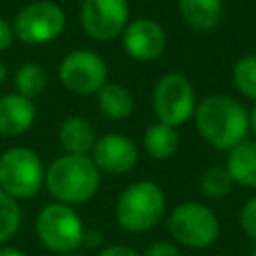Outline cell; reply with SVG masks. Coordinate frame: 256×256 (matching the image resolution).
Returning a JSON list of instances; mask_svg holds the SVG:
<instances>
[{"instance_id":"cell-1","label":"cell","mask_w":256,"mask_h":256,"mask_svg":"<svg viewBox=\"0 0 256 256\" xmlns=\"http://www.w3.org/2000/svg\"><path fill=\"white\" fill-rule=\"evenodd\" d=\"M194 120L202 138L218 150H232L246 140L250 130L246 108L224 94L206 96L196 106Z\"/></svg>"},{"instance_id":"cell-2","label":"cell","mask_w":256,"mask_h":256,"mask_svg":"<svg viewBox=\"0 0 256 256\" xmlns=\"http://www.w3.org/2000/svg\"><path fill=\"white\" fill-rule=\"evenodd\" d=\"M44 184L58 202L84 204L100 188V170L86 154H64L48 166Z\"/></svg>"},{"instance_id":"cell-3","label":"cell","mask_w":256,"mask_h":256,"mask_svg":"<svg viewBox=\"0 0 256 256\" xmlns=\"http://www.w3.org/2000/svg\"><path fill=\"white\" fill-rule=\"evenodd\" d=\"M166 196L156 182L138 180L128 184L116 202V220L128 232H148L164 216Z\"/></svg>"},{"instance_id":"cell-4","label":"cell","mask_w":256,"mask_h":256,"mask_svg":"<svg viewBox=\"0 0 256 256\" xmlns=\"http://www.w3.org/2000/svg\"><path fill=\"white\" fill-rule=\"evenodd\" d=\"M44 174L40 156L26 146H14L0 154V188L16 200L36 196L44 184Z\"/></svg>"},{"instance_id":"cell-5","label":"cell","mask_w":256,"mask_h":256,"mask_svg":"<svg viewBox=\"0 0 256 256\" xmlns=\"http://www.w3.org/2000/svg\"><path fill=\"white\" fill-rule=\"evenodd\" d=\"M36 234L44 248L56 254H68L80 248L84 226L74 208L62 202L46 204L36 216Z\"/></svg>"},{"instance_id":"cell-6","label":"cell","mask_w":256,"mask_h":256,"mask_svg":"<svg viewBox=\"0 0 256 256\" xmlns=\"http://www.w3.org/2000/svg\"><path fill=\"white\" fill-rule=\"evenodd\" d=\"M168 230L178 244L200 250L214 244L220 232V224L208 206L200 202H182L172 210Z\"/></svg>"},{"instance_id":"cell-7","label":"cell","mask_w":256,"mask_h":256,"mask_svg":"<svg viewBox=\"0 0 256 256\" xmlns=\"http://www.w3.org/2000/svg\"><path fill=\"white\" fill-rule=\"evenodd\" d=\"M152 106L158 122L176 128L184 124L196 110L194 88L188 82V78L182 74L176 72L164 74L154 86Z\"/></svg>"},{"instance_id":"cell-8","label":"cell","mask_w":256,"mask_h":256,"mask_svg":"<svg viewBox=\"0 0 256 256\" xmlns=\"http://www.w3.org/2000/svg\"><path fill=\"white\" fill-rule=\"evenodd\" d=\"M66 16L62 8L48 0H36L26 4L14 20L16 36L26 44H46L62 34Z\"/></svg>"},{"instance_id":"cell-9","label":"cell","mask_w":256,"mask_h":256,"mask_svg":"<svg viewBox=\"0 0 256 256\" xmlns=\"http://www.w3.org/2000/svg\"><path fill=\"white\" fill-rule=\"evenodd\" d=\"M58 78L70 92L94 94L106 84L108 66L96 52L72 50L60 62Z\"/></svg>"},{"instance_id":"cell-10","label":"cell","mask_w":256,"mask_h":256,"mask_svg":"<svg viewBox=\"0 0 256 256\" xmlns=\"http://www.w3.org/2000/svg\"><path fill=\"white\" fill-rule=\"evenodd\" d=\"M84 32L94 40H112L128 24L126 0H84L80 8Z\"/></svg>"},{"instance_id":"cell-11","label":"cell","mask_w":256,"mask_h":256,"mask_svg":"<svg viewBox=\"0 0 256 256\" xmlns=\"http://www.w3.org/2000/svg\"><path fill=\"white\" fill-rule=\"evenodd\" d=\"M124 50L138 62H152L164 54L166 32L152 18H138L124 28Z\"/></svg>"},{"instance_id":"cell-12","label":"cell","mask_w":256,"mask_h":256,"mask_svg":"<svg viewBox=\"0 0 256 256\" xmlns=\"http://www.w3.org/2000/svg\"><path fill=\"white\" fill-rule=\"evenodd\" d=\"M92 160L102 172L126 174L138 162V148L124 134H104L96 138V144L92 148Z\"/></svg>"},{"instance_id":"cell-13","label":"cell","mask_w":256,"mask_h":256,"mask_svg":"<svg viewBox=\"0 0 256 256\" xmlns=\"http://www.w3.org/2000/svg\"><path fill=\"white\" fill-rule=\"evenodd\" d=\"M36 106L30 98L20 94H4L0 96V136L14 138L34 124Z\"/></svg>"},{"instance_id":"cell-14","label":"cell","mask_w":256,"mask_h":256,"mask_svg":"<svg viewBox=\"0 0 256 256\" xmlns=\"http://www.w3.org/2000/svg\"><path fill=\"white\" fill-rule=\"evenodd\" d=\"M58 140L66 154H88L96 144V132L88 118L70 116L62 122Z\"/></svg>"},{"instance_id":"cell-15","label":"cell","mask_w":256,"mask_h":256,"mask_svg":"<svg viewBox=\"0 0 256 256\" xmlns=\"http://www.w3.org/2000/svg\"><path fill=\"white\" fill-rule=\"evenodd\" d=\"M226 172L232 182L248 188H256V140H244L228 150Z\"/></svg>"},{"instance_id":"cell-16","label":"cell","mask_w":256,"mask_h":256,"mask_svg":"<svg viewBox=\"0 0 256 256\" xmlns=\"http://www.w3.org/2000/svg\"><path fill=\"white\" fill-rule=\"evenodd\" d=\"M178 8L188 26L200 32L214 30L222 18V0H178Z\"/></svg>"},{"instance_id":"cell-17","label":"cell","mask_w":256,"mask_h":256,"mask_svg":"<svg viewBox=\"0 0 256 256\" xmlns=\"http://www.w3.org/2000/svg\"><path fill=\"white\" fill-rule=\"evenodd\" d=\"M98 106L106 118L112 120H124L132 114L134 110V100L132 94L116 82H106L98 90Z\"/></svg>"},{"instance_id":"cell-18","label":"cell","mask_w":256,"mask_h":256,"mask_svg":"<svg viewBox=\"0 0 256 256\" xmlns=\"http://www.w3.org/2000/svg\"><path fill=\"white\" fill-rule=\"evenodd\" d=\"M178 142L180 136L176 128L164 122H156L144 132V150L154 160H168L170 156H174L178 150Z\"/></svg>"},{"instance_id":"cell-19","label":"cell","mask_w":256,"mask_h":256,"mask_svg":"<svg viewBox=\"0 0 256 256\" xmlns=\"http://www.w3.org/2000/svg\"><path fill=\"white\" fill-rule=\"evenodd\" d=\"M46 82H48V76H46V70L36 64V62H26L18 68L16 76H14V88H16V94L24 96V98H30L34 100L36 96H40L46 88Z\"/></svg>"},{"instance_id":"cell-20","label":"cell","mask_w":256,"mask_h":256,"mask_svg":"<svg viewBox=\"0 0 256 256\" xmlns=\"http://www.w3.org/2000/svg\"><path fill=\"white\" fill-rule=\"evenodd\" d=\"M232 80L240 94L256 102V54H246L234 64Z\"/></svg>"},{"instance_id":"cell-21","label":"cell","mask_w":256,"mask_h":256,"mask_svg":"<svg viewBox=\"0 0 256 256\" xmlns=\"http://www.w3.org/2000/svg\"><path fill=\"white\" fill-rule=\"evenodd\" d=\"M20 206L16 198H12L8 192L0 188V244L8 242L20 228Z\"/></svg>"},{"instance_id":"cell-22","label":"cell","mask_w":256,"mask_h":256,"mask_svg":"<svg viewBox=\"0 0 256 256\" xmlns=\"http://www.w3.org/2000/svg\"><path fill=\"white\" fill-rule=\"evenodd\" d=\"M232 178L226 168H210L200 178V190L208 198H224L232 188Z\"/></svg>"},{"instance_id":"cell-23","label":"cell","mask_w":256,"mask_h":256,"mask_svg":"<svg viewBox=\"0 0 256 256\" xmlns=\"http://www.w3.org/2000/svg\"><path fill=\"white\" fill-rule=\"evenodd\" d=\"M240 228L246 236L256 240V198H250L240 210Z\"/></svg>"},{"instance_id":"cell-24","label":"cell","mask_w":256,"mask_h":256,"mask_svg":"<svg viewBox=\"0 0 256 256\" xmlns=\"http://www.w3.org/2000/svg\"><path fill=\"white\" fill-rule=\"evenodd\" d=\"M142 256H180V250L176 248V244L168 240H160V242L150 244Z\"/></svg>"},{"instance_id":"cell-25","label":"cell","mask_w":256,"mask_h":256,"mask_svg":"<svg viewBox=\"0 0 256 256\" xmlns=\"http://www.w3.org/2000/svg\"><path fill=\"white\" fill-rule=\"evenodd\" d=\"M98 256H142V254H138L134 248L124 246V244H112V246L100 250Z\"/></svg>"},{"instance_id":"cell-26","label":"cell","mask_w":256,"mask_h":256,"mask_svg":"<svg viewBox=\"0 0 256 256\" xmlns=\"http://www.w3.org/2000/svg\"><path fill=\"white\" fill-rule=\"evenodd\" d=\"M12 40H14V28L4 18H0V52H4L6 48H10Z\"/></svg>"},{"instance_id":"cell-27","label":"cell","mask_w":256,"mask_h":256,"mask_svg":"<svg viewBox=\"0 0 256 256\" xmlns=\"http://www.w3.org/2000/svg\"><path fill=\"white\" fill-rule=\"evenodd\" d=\"M102 242V236L98 234V232H86L84 230V238H82V244H86V246H90V248H94V246H98Z\"/></svg>"},{"instance_id":"cell-28","label":"cell","mask_w":256,"mask_h":256,"mask_svg":"<svg viewBox=\"0 0 256 256\" xmlns=\"http://www.w3.org/2000/svg\"><path fill=\"white\" fill-rule=\"evenodd\" d=\"M0 256H26V254L16 248H0Z\"/></svg>"},{"instance_id":"cell-29","label":"cell","mask_w":256,"mask_h":256,"mask_svg":"<svg viewBox=\"0 0 256 256\" xmlns=\"http://www.w3.org/2000/svg\"><path fill=\"white\" fill-rule=\"evenodd\" d=\"M248 120H250V130H252V134L256 136V104H254V108L250 110V114H248Z\"/></svg>"},{"instance_id":"cell-30","label":"cell","mask_w":256,"mask_h":256,"mask_svg":"<svg viewBox=\"0 0 256 256\" xmlns=\"http://www.w3.org/2000/svg\"><path fill=\"white\" fill-rule=\"evenodd\" d=\"M6 74H8V72H6V66L0 62V86L4 84V80H6Z\"/></svg>"},{"instance_id":"cell-31","label":"cell","mask_w":256,"mask_h":256,"mask_svg":"<svg viewBox=\"0 0 256 256\" xmlns=\"http://www.w3.org/2000/svg\"><path fill=\"white\" fill-rule=\"evenodd\" d=\"M60 256H80V254H76V252H68V254H60Z\"/></svg>"},{"instance_id":"cell-32","label":"cell","mask_w":256,"mask_h":256,"mask_svg":"<svg viewBox=\"0 0 256 256\" xmlns=\"http://www.w3.org/2000/svg\"><path fill=\"white\" fill-rule=\"evenodd\" d=\"M250 256H256V248H254V250H252V254H250Z\"/></svg>"}]
</instances>
